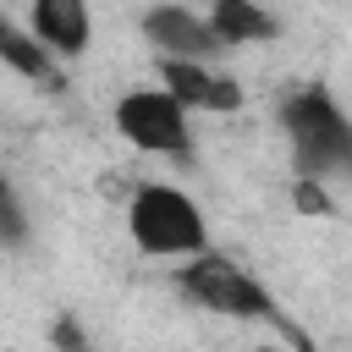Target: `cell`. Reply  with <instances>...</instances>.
<instances>
[{"label": "cell", "mask_w": 352, "mask_h": 352, "mask_svg": "<svg viewBox=\"0 0 352 352\" xmlns=\"http://www.w3.org/2000/svg\"><path fill=\"white\" fill-rule=\"evenodd\" d=\"M143 38L160 50V60H198V66H209V55L220 50V38L209 33V16L187 11V6H148L143 11Z\"/></svg>", "instance_id": "5b68a950"}, {"label": "cell", "mask_w": 352, "mask_h": 352, "mask_svg": "<svg viewBox=\"0 0 352 352\" xmlns=\"http://www.w3.org/2000/svg\"><path fill=\"white\" fill-rule=\"evenodd\" d=\"M209 33L226 44H264L280 33V22L264 11V6H248V0H214L209 6Z\"/></svg>", "instance_id": "ba28073f"}, {"label": "cell", "mask_w": 352, "mask_h": 352, "mask_svg": "<svg viewBox=\"0 0 352 352\" xmlns=\"http://www.w3.org/2000/svg\"><path fill=\"white\" fill-rule=\"evenodd\" d=\"M126 231L148 258H198V253H209L204 209L170 182H148V187L132 192Z\"/></svg>", "instance_id": "7a4b0ae2"}, {"label": "cell", "mask_w": 352, "mask_h": 352, "mask_svg": "<svg viewBox=\"0 0 352 352\" xmlns=\"http://www.w3.org/2000/svg\"><path fill=\"white\" fill-rule=\"evenodd\" d=\"M176 286H182L198 308H209V314H226V319H275V324H280L275 297H270L242 264H231V258H220V253L187 258V264L176 270Z\"/></svg>", "instance_id": "3957f363"}, {"label": "cell", "mask_w": 352, "mask_h": 352, "mask_svg": "<svg viewBox=\"0 0 352 352\" xmlns=\"http://www.w3.org/2000/svg\"><path fill=\"white\" fill-rule=\"evenodd\" d=\"M292 204H297V214H330V192H324V182H308V176H297L292 182Z\"/></svg>", "instance_id": "8fae6325"}, {"label": "cell", "mask_w": 352, "mask_h": 352, "mask_svg": "<svg viewBox=\"0 0 352 352\" xmlns=\"http://www.w3.org/2000/svg\"><path fill=\"white\" fill-rule=\"evenodd\" d=\"M22 236H28V214H22V198H16V187L0 165V248H16Z\"/></svg>", "instance_id": "30bf717a"}, {"label": "cell", "mask_w": 352, "mask_h": 352, "mask_svg": "<svg viewBox=\"0 0 352 352\" xmlns=\"http://www.w3.org/2000/svg\"><path fill=\"white\" fill-rule=\"evenodd\" d=\"M0 60L16 72V77H28V82H60V72H55V55L22 28V22H11L6 11H0Z\"/></svg>", "instance_id": "9c48e42d"}, {"label": "cell", "mask_w": 352, "mask_h": 352, "mask_svg": "<svg viewBox=\"0 0 352 352\" xmlns=\"http://www.w3.org/2000/svg\"><path fill=\"white\" fill-rule=\"evenodd\" d=\"M253 352H286V346H253Z\"/></svg>", "instance_id": "4fadbf2b"}, {"label": "cell", "mask_w": 352, "mask_h": 352, "mask_svg": "<svg viewBox=\"0 0 352 352\" xmlns=\"http://www.w3.org/2000/svg\"><path fill=\"white\" fill-rule=\"evenodd\" d=\"M116 132L160 160H192V126L187 110L165 94V88H126L116 99Z\"/></svg>", "instance_id": "277c9868"}, {"label": "cell", "mask_w": 352, "mask_h": 352, "mask_svg": "<svg viewBox=\"0 0 352 352\" xmlns=\"http://www.w3.org/2000/svg\"><path fill=\"white\" fill-rule=\"evenodd\" d=\"M280 132L292 143V165L308 182L352 176V116L330 99V88L308 82L280 99Z\"/></svg>", "instance_id": "6da1fadb"}, {"label": "cell", "mask_w": 352, "mask_h": 352, "mask_svg": "<svg viewBox=\"0 0 352 352\" xmlns=\"http://www.w3.org/2000/svg\"><path fill=\"white\" fill-rule=\"evenodd\" d=\"M28 33L60 60V55H82V50H88L94 16H88V6H77V0H38V6L28 11Z\"/></svg>", "instance_id": "52a82bcc"}, {"label": "cell", "mask_w": 352, "mask_h": 352, "mask_svg": "<svg viewBox=\"0 0 352 352\" xmlns=\"http://www.w3.org/2000/svg\"><path fill=\"white\" fill-rule=\"evenodd\" d=\"M160 88L182 104V110H242V82L226 72H209L198 60H160Z\"/></svg>", "instance_id": "8992f818"}, {"label": "cell", "mask_w": 352, "mask_h": 352, "mask_svg": "<svg viewBox=\"0 0 352 352\" xmlns=\"http://www.w3.org/2000/svg\"><path fill=\"white\" fill-rule=\"evenodd\" d=\"M50 336H55V346H60V352H94V346H88V330H82L72 314H60Z\"/></svg>", "instance_id": "7c38bea8"}]
</instances>
